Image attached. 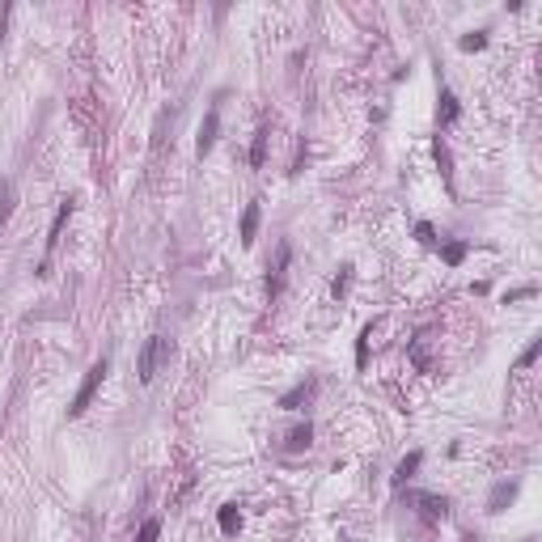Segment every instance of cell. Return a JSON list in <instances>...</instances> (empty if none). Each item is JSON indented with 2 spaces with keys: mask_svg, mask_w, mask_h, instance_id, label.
<instances>
[{
  "mask_svg": "<svg viewBox=\"0 0 542 542\" xmlns=\"http://www.w3.org/2000/svg\"><path fill=\"white\" fill-rule=\"evenodd\" d=\"M462 115V106H458V98L449 93V89H441V127H449L454 119Z\"/></svg>",
  "mask_w": 542,
  "mask_h": 542,
  "instance_id": "cell-15",
  "label": "cell"
},
{
  "mask_svg": "<svg viewBox=\"0 0 542 542\" xmlns=\"http://www.w3.org/2000/svg\"><path fill=\"white\" fill-rule=\"evenodd\" d=\"M313 394H318V382L309 377V382H297V386H293V390L280 398V407H284V411H297V407H301V403H309Z\"/></svg>",
  "mask_w": 542,
  "mask_h": 542,
  "instance_id": "cell-8",
  "label": "cell"
},
{
  "mask_svg": "<svg viewBox=\"0 0 542 542\" xmlns=\"http://www.w3.org/2000/svg\"><path fill=\"white\" fill-rule=\"evenodd\" d=\"M419 466H424V454H419V449H411V454H407V458L394 466V487H403V483H407V479H411Z\"/></svg>",
  "mask_w": 542,
  "mask_h": 542,
  "instance_id": "cell-11",
  "label": "cell"
},
{
  "mask_svg": "<svg viewBox=\"0 0 542 542\" xmlns=\"http://www.w3.org/2000/svg\"><path fill=\"white\" fill-rule=\"evenodd\" d=\"M369 339H373V322H369V327L360 331V339H356V369L369 364Z\"/></svg>",
  "mask_w": 542,
  "mask_h": 542,
  "instance_id": "cell-18",
  "label": "cell"
},
{
  "mask_svg": "<svg viewBox=\"0 0 542 542\" xmlns=\"http://www.w3.org/2000/svg\"><path fill=\"white\" fill-rule=\"evenodd\" d=\"M106 360H98V364H89V373H85V382L77 386V394H72V403H68V419H81L85 411H89V403H93V394L102 390V377H106Z\"/></svg>",
  "mask_w": 542,
  "mask_h": 542,
  "instance_id": "cell-1",
  "label": "cell"
},
{
  "mask_svg": "<svg viewBox=\"0 0 542 542\" xmlns=\"http://www.w3.org/2000/svg\"><path fill=\"white\" fill-rule=\"evenodd\" d=\"M161 538V521L157 517H148L144 525H140V534H136V542H157Z\"/></svg>",
  "mask_w": 542,
  "mask_h": 542,
  "instance_id": "cell-21",
  "label": "cell"
},
{
  "mask_svg": "<svg viewBox=\"0 0 542 542\" xmlns=\"http://www.w3.org/2000/svg\"><path fill=\"white\" fill-rule=\"evenodd\" d=\"M13 203H17V187H13V178H0V229L9 225Z\"/></svg>",
  "mask_w": 542,
  "mask_h": 542,
  "instance_id": "cell-10",
  "label": "cell"
},
{
  "mask_svg": "<svg viewBox=\"0 0 542 542\" xmlns=\"http://www.w3.org/2000/svg\"><path fill=\"white\" fill-rule=\"evenodd\" d=\"M216 521H221V534H238V529H242V509H238V504H225Z\"/></svg>",
  "mask_w": 542,
  "mask_h": 542,
  "instance_id": "cell-14",
  "label": "cell"
},
{
  "mask_svg": "<svg viewBox=\"0 0 542 542\" xmlns=\"http://www.w3.org/2000/svg\"><path fill=\"white\" fill-rule=\"evenodd\" d=\"M415 238H419L424 246H432V242H437V229H432L428 221H419V225H415Z\"/></svg>",
  "mask_w": 542,
  "mask_h": 542,
  "instance_id": "cell-23",
  "label": "cell"
},
{
  "mask_svg": "<svg viewBox=\"0 0 542 542\" xmlns=\"http://www.w3.org/2000/svg\"><path fill=\"white\" fill-rule=\"evenodd\" d=\"M258 221H263V208H258V199H250L246 212H242V246H254V238H258Z\"/></svg>",
  "mask_w": 542,
  "mask_h": 542,
  "instance_id": "cell-7",
  "label": "cell"
},
{
  "mask_svg": "<svg viewBox=\"0 0 542 542\" xmlns=\"http://www.w3.org/2000/svg\"><path fill=\"white\" fill-rule=\"evenodd\" d=\"M432 157H437V166H441V174H445V183H454V170H449V166H454V161H449V144H445L441 136H437V140H432Z\"/></svg>",
  "mask_w": 542,
  "mask_h": 542,
  "instance_id": "cell-13",
  "label": "cell"
},
{
  "mask_svg": "<svg viewBox=\"0 0 542 542\" xmlns=\"http://www.w3.org/2000/svg\"><path fill=\"white\" fill-rule=\"evenodd\" d=\"M68 216H72V199H64V203L56 208V221H51V229H47V250H42V267H47L51 250L60 246V233H64V225H68Z\"/></svg>",
  "mask_w": 542,
  "mask_h": 542,
  "instance_id": "cell-5",
  "label": "cell"
},
{
  "mask_svg": "<svg viewBox=\"0 0 542 542\" xmlns=\"http://www.w3.org/2000/svg\"><path fill=\"white\" fill-rule=\"evenodd\" d=\"M538 356H542V335H534V339L525 343V352L517 356V369H529V364H534Z\"/></svg>",
  "mask_w": 542,
  "mask_h": 542,
  "instance_id": "cell-17",
  "label": "cell"
},
{
  "mask_svg": "<svg viewBox=\"0 0 542 542\" xmlns=\"http://www.w3.org/2000/svg\"><path fill=\"white\" fill-rule=\"evenodd\" d=\"M462 51H483L487 47V30H474V34H462V42H458Z\"/></svg>",
  "mask_w": 542,
  "mask_h": 542,
  "instance_id": "cell-20",
  "label": "cell"
},
{
  "mask_svg": "<svg viewBox=\"0 0 542 542\" xmlns=\"http://www.w3.org/2000/svg\"><path fill=\"white\" fill-rule=\"evenodd\" d=\"M170 360V339H161V335H153L144 348H140V360H136V373H140V382L148 386L153 377L161 373V364Z\"/></svg>",
  "mask_w": 542,
  "mask_h": 542,
  "instance_id": "cell-2",
  "label": "cell"
},
{
  "mask_svg": "<svg viewBox=\"0 0 542 542\" xmlns=\"http://www.w3.org/2000/svg\"><path fill=\"white\" fill-rule=\"evenodd\" d=\"M216 136H221V111H216V106H212V111H208V119L199 123V140H195V153H199V157H208V153H212V144H216Z\"/></svg>",
  "mask_w": 542,
  "mask_h": 542,
  "instance_id": "cell-4",
  "label": "cell"
},
{
  "mask_svg": "<svg viewBox=\"0 0 542 542\" xmlns=\"http://www.w3.org/2000/svg\"><path fill=\"white\" fill-rule=\"evenodd\" d=\"M419 504H424V517H428V521H445V513H449V500H445V496H419Z\"/></svg>",
  "mask_w": 542,
  "mask_h": 542,
  "instance_id": "cell-12",
  "label": "cell"
},
{
  "mask_svg": "<svg viewBox=\"0 0 542 542\" xmlns=\"http://www.w3.org/2000/svg\"><path fill=\"white\" fill-rule=\"evenodd\" d=\"M288 263H293V246H288V242H280V250H276V263H271V271H267V297H280V288H284V276H288Z\"/></svg>",
  "mask_w": 542,
  "mask_h": 542,
  "instance_id": "cell-3",
  "label": "cell"
},
{
  "mask_svg": "<svg viewBox=\"0 0 542 542\" xmlns=\"http://www.w3.org/2000/svg\"><path fill=\"white\" fill-rule=\"evenodd\" d=\"M466 250H470V246H466V242H449V246H441V258H445V263H449V267H458V263H462V258H466Z\"/></svg>",
  "mask_w": 542,
  "mask_h": 542,
  "instance_id": "cell-19",
  "label": "cell"
},
{
  "mask_svg": "<svg viewBox=\"0 0 542 542\" xmlns=\"http://www.w3.org/2000/svg\"><path fill=\"white\" fill-rule=\"evenodd\" d=\"M517 492H521L517 483H496V487H492V496H487V513H504V509L517 500Z\"/></svg>",
  "mask_w": 542,
  "mask_h": 542,
  "instance_id": "cell-6",
  "label": "cell"
},
{
  "mask_svg": "<svg viewBox=\"0 0 542 542\" xmlns=\"http://www.w3.org/2000/svg\"><path fill=\"white\" fill-rule=\"evenodd\" d=\"M313 445V424L305 419V424H297L293 432H288V441H284V449L288 454H301V449H309Z\"/></svg>",
  "mask_w": 542,
  "mask_h": 542,
  "instance_id": "cell-9",
  "label": "cell"
},
{
  "mask_svg": "<svg viewBox=\"0 0 542 542\" xmlns=\"http://www.w3.org/2000/svg\"><path fill=\"white\" fill-rule=\"evenodd\" d=\"M525 297H538V288H534V284H525V288H513V293L504 297V305H513V301H525Z\"/></svg>",
  "mask_w": 542,
  "mask_h": 542,
  "instance_id": "cell-24",
  "label": "cell"
},
{
  "mask_svg": "<svg viewBox=\"0 0 542 542\" xmlns=\"http://www.w3.org/2000/svg\"><path fill=\"white\" fill-rule=\"evenodd\" d=\"M348 284H352V263H343V267H339V276H335L331 293H335V297H343V293H348Z\"/></svg>",
  "mask_w": 542,
  "mask_h": 542,
  "instance_id": "cell-22",
  "label": "cell"
},
{
  "mask_svg": "<svg viewBox=\"0 0 542 542\" xmlns=\"http://www.w3.org/2000/svg\"><path fill=\"white\" fill-rule=\"evenodd\" d=\"M267 136H271L267 127H263V132H254V144H250V166H254V170L267 161Z\"/></svg>",
  "mask_w": 542,
  "mask_h": 542,
  "instance_id": "cell-16",
  "label": "cell"
}]
</instances>
